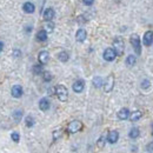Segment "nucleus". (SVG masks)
Instances as JSON below:
<instances>
[{
    "label": "nucleus",
    "instance_id": "obj_14",
    "mask_svg": "<svg viewBox=\"0 0 153 153\" xmlns=\"http://www.w3.org/2000/svg\"><path fill=\"white\" fill-rule=\"evenodd\" d=\"M87 38V32L84 28H79L76 33V40L78 42H84Z\"/></svg>",
    "mask_w": 153,
    "mask_h": 153
},
{
    "label": "nucleus",
    "instance_id": "obj_25",
    "mask_svg": "<svg viewBox=\"0 0 153 153\" xmlns=\"http://www.w3.org/2000/svg\"><path fill=\"white\" fill-rule=\"evenodd\" d=\"M44 30L47 32V33H52L54 31V24L52 21H46L45 26H44Z\"/></svg>",
    "mask_w": 153,
    "mask_h": 153
},
{
    "label": "nucleus",
    "instance_id": "obj_36",
    "mask_svg": "<svg viewBox=\"0 0 153 153\" xmlns=\"http://www.w3.org/2000/svg\"><path fill=\"white\" fill-rule=\"evenodd\" d=\"M2 50H4V42L0 40V53L2 52Z\"/></svg>",
    "mask_w": 153,
    "mask_h": 153
},
{
    "label": "nucleus",
    "instance_id": "obj_4",
    "mask_svg": "<svg viewBox=\"0 0 153 153\" xmlns=\"http://www.w3.org/2000/svg\"><path fill=\"white\" fill-rule=\"evenodd\" d=\"M82 130V123L79 120H73L67 125V132L70 134L78 133Z\"/></svg>",
    "mask_w": 153,
    "mask_h": 153
},
{
    "label": "nucleus",
    "instance_id": "obj_28",
    "mask_svg": "<svg viewBox=\"0 0 153 153\" xmlns=\"http://www.w3.org/2000/svg\"><path fill=\"white\" fill-rule=\"evenodd\" d=\"M61 135H62V130H61V128H57V130H54V131H53V133H52V137H53V140H54V141H57L58 139H60V138H61Z\"/></svg>",
    "mask_w": 153,
    "mask_h": 153
},
{
    "label": "nucleus",
    "instance_id": "obj_32",
    "mask_svg": "<svg viewBox=\"0 0 153 153\" xmlns=\"http://www.w3.org/2000/svg\"><path fill=\"white\" fill-rule=\"evenodd\" d=\"M13 57L14 58H19L21 56V51H20L19 48H16V50H13Z\"/></svg>",
    "mask_w": 153,
    "mask_h": 153
},
{
    "label": "nucleus",
    "instance_id": "obj_8",
    "mask_svg": "<svg viewBox=\"0 0 153 153\" xmlns=\"http://www.w3.org/2000/svg\"><path fill=\"white\" fill-rule=\"evenodd\" d=\"M48 60H50V53H48V51L42 50V51L39 52V54H38L39 64H41V65H46V64L48 62Z\"/></svg>",
    "mask_w": 153,
    "mask_h": 153
},
{
    "label": "nucleus",
    "instance_id": "obj_35",
    "mask_svg": "<svg viewBox=\"0 0 153 153\" xmlns=\"http://www.w3.org/2000/svg\"><path fill=\"white\" fill-rule=\"evenodd\" d=\"M146 149H147V151L152 152V151H153V141L151 143V144H150V145H147V147H146Z\"/></svg>",
    "mask_w": 153,
    "mask_h": 153
},
{
    "label": "nucleus",
    "instance_id": "obj_6",
    "mask_svg": "<svg viewBox=\"0 0 153 153\" xmlns=\"http://www.w3.org/2000/svg\"><path fill=\"white\" fill-rule=\"evenodd\" d=\"M102 58L106 61H113L115 58H117V53H115V51L113 50V47H107L104 51V53H102Z\"/></svg>",
    "mask_w": 153,
    "mask_h": 153
},
{
    "label": "nucleus",
    "instance_id": "obj_1",
    "mask_svg": "<svg viewBox=\"0 0 153 153\" xmlns=\"http://www.w3.org/2000/svg\"><path fill=\"white\" fill-rule=\"evenodd\" d=\"M113 50L115 51L117 56H123L125 51V42L121 37H115L113 40Z\"/></svg>",
    "mask_w": 153,
    "mask_h": 153
},
{
    "label": "nucleus",
    "instance_id": "obj_7",
    "mask_svg": "<svg viewBox=\"0 0 153 153\" xmlns=\"http://www.w3.org/2000/svg\"><path fill=\"white\" fill-rule=\"evenodd\" d=\"M11 94H12L13 98H16V99L21 98L22 94H24V88H22V86H21V85H13L12 88H11Z\"/></svg>",
    "mask_w": 153,
    "mask_h": 153
},
{
    "label": "nucleus",
    "instance_id": "obj_26",
    "mask_svg": "<svg viewBox=\"0 0 153 153\" xmlns=\"http://www.w3.org/2000/svg\"><path fill=\"white\" fill-rule=\"evenodd\" d=\"M139 134H140L139 128L133 127V128H131V131H130V133H128V137H130L131 139H137V138L139 137Z\"/></svg>",
    "mask_w": 153,
    "mask_h": 153
},
{
    "label": "nucleus",
    "instance_id": "obj_18",
    "mask_svg": "<svg viewBox=\"0 0 153 153\" xmlns=\"http://www.w3.org/2000/svg\"><path fill=\"white\" fill-rule=\"evenodd\" d=\"M22 115H24V111L22 110H16V111H13V113H12V117H13V119H14V121H17V123H19L20 120L22 119Z\"/></svg>",
    "mask_w": 153,
    "mask_h": 153
},
{
    "label": "nucleus",
    "instance_id": "obj_19",
    "mask_svg": "<svg viewBox=\"0 0 153 153\" xmlns=\"http://www.w3.org/2000/svg\"><path fill=\"white\" fill-rule=\"evenodd\" d=\"M92 84L96 88H100L101 86H104V79L101 76H94L92 80Z\"/></svg>",
    "mask_w": 153,
    "mask_h": 153
},
{
    "label": "nucleus",
    "instance_id": "obj_37",
    "mask_svg": "<svg viewBox=\"0 0 153 153\" xmlns=\"http://www.w3.org/2000/svg\"><path fill=\"white\" fill-rule=\"evenodd\" d=\"M152 130H153V124H152Z\"/></svg>",
    "mask_w": 153,
    "mask_h": 153
},
{
    "label": "nucleus",
    "instance_id": "obj_29",
    "mask_svg": "<svg viewBox=\"0 0 153 153\" xmlns=\"http://www.w3.org/2000/svg\"><path fill=\"white\" fill-rule=\"evenodd\" d=\"M11 139L14 141V143H19L20 141V134L18 133V132H13V133L11 134Z\"/></svg>",
    "mask_w": 153,
    "mask_h": 153
},
{
    "label": "nucleus",
    "instance_id": "obj_11",
    "mask_svg": "<svg viewBox=\"0 0 153 153\" xmlns=\"http://www.w3.org/2000/svg\"><path fill=\"white\" fill-rule=\"evenodd\" d=\"M54 16H56V12H54V10L52 7H47L42 13V17H44L45 21H52Z\"/></svg>",
    "mask_w": 153,
    "mask_h": 153
},
{
    "label": "nucleus",
    "instance_id": "obj_23",
    "mask_svg": "<svg viewBox=\"0 0 153 153\" xmlns=\"http://www.w3.org/2000/svg\"><path fill=\"white\" fill-rule=\"evenodd\" d=\"M58 59H59L61 62H67L68 59H70V54H68L66 51H61V52L58 54Z\"/></svg>",
    "mask_w": 153,
    "mask_h": 153
},
{
    "label": "nucleus",
    "instance_id": "obj_17",
    "mask_svg": "<svg viewBox=\"0 0 153 153\" xmlns=\"http://www.w3.org/2000/svg\"><path fill=\"white\" fill-rule=\"evenodd\" d=\"M47 36H48V33L45 30H40V31H38V33L36 36V39L38 40L39 42H45L47 40V38H48Z\"/></svg>",
    "mask_w": 153,
    "mask_h": 153
},
{
    "label": "nucleus",
    "instance_id": "obj_24",
    "mask_svg": "<svg viewBox=\"0 0 153 153\" xmlns=\"http://www.w3.org/2000/svg\"><path fill=\"white\" fill-rule=\"evenodd\" d=\"M125 62H126L127 66L132 67V66L135 65V62H137V58H135V56H133V54H130V56H127L126 60H125Z\"/></svg>",
    "mask_w": 153,
    "mask_h": 153
},
{
    "label": "nucleus",
    "instance_id": "obj_22",
    "mask_svg": "<svg viewBox=\"0 0 153 153\" xmlns=\"http://www.w3.org/2000/svg\"><path fill=\"white\" fill-rule=\"evenodd\" d=\"M141 117H143V113H141L140 111H134V112H132V113H130V117H128V118H130L131 121H133L134 123V121H138Z\"/></svg>",
    "mask_w": 153,
    "mask_h": 153
},
{
    "label": "nucleus",
    "instance_id": "obj_12",
    "mask_svg": "<svg viewBox=\"0 0 153 153\" xmlns=\"http://www.w3.org/2000/svg\"><path fill=\"white\" fill-rule=\"evenodd\" d=\"M22 11L25 13H27V14H31V13H33L36 11V5L33 2H31V1H26V2L22 4Z\"/></svg>",
    "mask_w": 153,
    "mask_h": 153
},
{
    "label": "nucleus",
    "instance_id": "obj_21",
    "mask_svg": "<svg viewBox=\"0 0 153 153\" xmlns=\"http://www.w3.org/2000/svg\"><path fill=\"white\" fill-rule=\"evenodd\" d=\"M32 71H33V73H34L36 76H40V74H42V73H44V65H41V64H37V65H34V66H33V68H32Z\"/></svg>",
    "mask_w": 153,
    "mask_h": 153
},
{
    "label": "nucleus",
    "instance_id": "obj_9",
    "mask_svg": "<svg viewBox=\"0 0 153 153\" xmlns=\"http://www.w3.org/2000/svg\"><path fill=\"white\" fill-rule=\"evenodd\" d=\"M85 88V81L82 79H79V80H76L72 85V90L76 92V93H81Z\"/></svg>",
    "mask_w": 153,
    "mask_h": 153
},
{
    "label": "nucleus",
    "instance_id": "obj_27",
    "mask_svg": "<svg viewBox=\"0 0 153 153\" xmlns=\"http://www.w3.org/2000/svg\"><path fill=\"white\" fill-rule=\"evenodd\" d=\"M42 79H44L45 82H50V81H52L53 76H52L51 72H48V71H44V73H42Z\"/></svg>",
    "mask_w": 153,
    "mask_h": 153
},
{
    "label": "nucleus",
    "instance_id": "obj_33",
    "mask_svg": "<svg viewBox=\"0 0 153 153\" xmlns=\"http://www.w3.org/2000/svg\"><path fill=\"white\" fill-rule=\"evenodd\" d=\"M32 30H33V26H32V25H26V27H25L26 33H31V32H32Z\"/></svg>",
    "mask_w": 153,
    "mask_h": 153
},
{
    "label": "nucleus",
    "instance_id": "obj_10",
    "mask_svg": "<svg viewBox=\"0 0 153 153\" xmlns=\"http://www.w3.org/2000/svg\"><path fill=\"white\" fill-rule=\"evenodd\" d=\"M118 140H119V132L115 131V130L110 131L107 137H106V141L110 143V144H115Z\"/></svg>",
    "mask_w": 153,
    "mask_h": 153
},
{
    "label": "nucleus",
    "instance_id": "obj_30",
    "mask_svg": "<svg viewBox=\"0 0 153 153\" xmlns=\"http://www.w3.org/2000/svg\"><path fill=\"white\" fill-rule=\"evenodd\" d=\"M150 85H151V82H150V80H147V79H144V80L141 81V88H144V90H147V88L150 87Z\"/></svg>",
    "mask_w": 153,
    "mask_h": 153
},
{
    "label": "nucleus",
    "instance_id": "obj_34",
    "mask_svg": "<svg viewBox=\"0 0 153 153\" xmlns=\"http://www.w3.org/2000/svg\"><path fill=\"white\" fill-rule=\"evenodd\" d=\"M82 2H84V5H86V6H91V5H93L94 0H82Z\"/></svg>",
    "mask_w": 153,
    "mask_h": 153
},
{
    "label": "nucleus",
    "instance_id": "obj_20",
    "mask_svg": "<svg viewBox=\"0 0 153 153\" xmlns=\"http://www.w3.org/2000/svg\"><path fill=\"white\" fill-rule=\"evenodd\" d=\"M34 124H36L34 118L32 115H26V118H25V125H26V127L31 128V127L34 126Z\"/></svg>",
    "mask_w": 153,
    "mask_h": 153
},
{
    "label": "nucleus",
    "instance_id": "obj_16",
    "mask_svg": "<svg viewBox=\"0 0 153 153\" xmlns=\"http://www.w3.org/2000/svg\"><path fill=\"white\" fill-rule=\"evenodd\" d=\"M117 117H118L119 120H126V119H128V117H130V110L126 108V107L120 108V111L117 113Z\"/></svg>",
    "mask_w": 153,
    "mask_h": 153
},
{
    "label": "nucleus",
    "instance_id": "obj_13",
    "mask_svg": "<svg viewBox=\"0 0 153 153\" xmlns=\"http://www.w3.org/2000/svg\"><path fill=\"white\" fill-rule=\"evenodd\" d=\"M50 107H51V102H50V100H48V98H41L40 100H39V108L41 110V111H48L50 110Z\"/></svg>",
    "mask_w": 153,
    "mask_h": 153
},
{
    "label": "nucleus",
    "instance_id": "obj_15",
    "mask_svg": "<svg viewBox=\"0 0 153 153\" xmlns=\"http://www.w3.org/2000/svg\"><path fill=\"white\" fill-rule=\"evenodd\" d=\"M144 45L145 46H151L153 44V31H147L145 34H144Z\"/></svg>",
    "mask_w": 153,
    "mask_h": 153
},
{
    "label": "nucleus",
    "instance_id": "obj_2",
    "mask_svg": "<svg viewBox=\"0 0 153 153\" xmlns=\"http://www.w3.org/2000/svg\"><path fill=\"white\" fill-rule=\"evenodd\" d=\"M56 96L58 97V99L60 101L65 102L68 99V91L64 85H58L56 86Z\"/></svg>",
    "mask_w": 153,
    "mask_h": 153
},
{
    "label": "nucleus",
    "instance_id": "obj_5",
    "mask_svg": "<svg viewBox=\"0 0 153 153\" xmlns=\"http://www.w3.org/2000/svg\"><path fill=\"white\" fill-rule=\"evenodd\" d=\"M114 87V76L113 74H110V76L106 78V80L104 81V91L106 93L111 92Z\"/></svg>",
    "mask_w": 153,
    "mask_h": 153
},
{
    "label": "nucleus",
    "instance_id": "obj_31",
    "mask_svg": "<svg viewBox=\"0 0 153 153\" xmlns=\"http://www.w3.org/2000/svg\"><path fill=\"white\" fill-rule=\"evenodd\" d=\"M105 141H106V138H105L104 135H101V137L99 138V140H98V146H99V147H104Z\"/></svg>",
    "mask_w": 153,
    "mask_h": 153
},
{
    "label": "nucleus",
    "instance_id": "obj_3",
    "mask_svg": "<svg viewBox=\"0 0 153 153\" xmlns=\"http://www.w3.org/2000/svg\"><path fill=\"white\" fill-rule=\"evenodd\" d=\"M130 42H131V45H132V47H133L134 52H135L138 56H140V53H141V41H140L139 36L135 34V33L132 34L131 38H130Z\"/></svg>",
    "mask_w": 153,
    "mask_h": 153
}]
</instances>
